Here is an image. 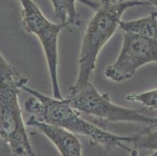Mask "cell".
<instances>
[{
    "instance_id": "obj_1",
    "label": "cell",
    "mask_w": 157,
    "mask_h": 156,
    "mask_svg": "<svg viewBox=\"0 0 157 156\" xmlns=\"http://www.w3.org/2000/svg\"><path fill=\"white\" fill-rule=\"evenodd\" d=\"M22 90L31 96L25 103V110L40 120L63 127L70 132L88 138L92 143L107 150L121 148L133 153V149L125 143H132L133 136H118L87 121L78 112L71 107L66 98L49 97L38 91L25 86Z\"/></svg>"
},
{
    "instance_id": "obj_2",
    "label": "cell",
    "mask_w": 157,
    "mask_h": 156,
    "mask_svg": "<svg viewBox=\"0 0 157 156\" xmlns=\"http://www.w3.org/2000/svg\"><path fill=\"white\" fill-rule=\"evenodd\" d=\"M147 6H151L147 0H118L101 3L85 31L78 56V76L69 90L70 95L77 93L90 83L98 56L119 28L125 12L131 8Z\"/></svg>"
},
{
    "instance_id": "obj_3",
    "label": "cell",
    "mask_w": 157,
    "mask_h": 156,
    "mask_svg": "<svg viewBox=\"0 0 157 156\" xmlns=\"http://www.w3.org/2000/svg\"><path fill=\"white\" fill-rule=\"evenodd\" d=\"M21 7L22 23L27 32L36 36L42 46L49 72L53 97L63 98L58 78L59 38L67 25L48 19L33 0H18Z\"/></svg>"
},
{
    "instance_id": "obj_4",
    "label": "cell",
    "mask_w": 157,
    "mask_h": 156,
    "mask_svg": "<svg viewBox=\"0 0 157 156\" xmlns=\"http://www.w3.org/2000/svg\"><path fill=\"white\" fill-rule=\"evenodd\" d=\"M70 105L81 112L110 122H135L150 125L157 124V117H151L143 113L142 109H132L113 103L109 95L100 93L89 83L77 93L66 98Z\"/></svg>"
},
{
    "instance_id": "obj_5",
    "label": "cell",
    "mask_w": 157,
    "mask_h": 156,
    "mask_svg": "<svg viewBox=\"0 0 157 156\" xmlns=\"http://www.w3.org/2000/svg\"><path fill=\"white\" fill-rule=\"evenodd\" d=\"M157 62V39L126 32L119 55L105 69L104 75L112 81L121 83L132 78L141 67Z\"/></svg>"
},
{
    "instance_id": "obj_6",
    "label": "cell",
    "mask_w": 157,
    "mask_h": 156,
    "mask_svg": "<svg viewBox=\"0 0 157 156\" xmlns=\"http://www.w3.org/2000/svg\"><path fill=\"white\" fill-rule=\"evenodd\" d=\"M20 91L0 86V140L14 156H35L20 107Z\"/></svg>"
},
{
    "instance_id": "obj_7",
    "label": "cell",
    "mask_w": 157,
    "mask_h": 156,
    "mask_svg": "<svg viewBox=\"0 0 157 156\" xmlns=\"http://www.w3.org/2000/svg\"><path fill=\"white\" fill-rule=\"evenodd\" d=\"M29 127H34L47 137L58 150L61 156H80L82 146L75 134L57 125L49 124L31 115L26 122Z\"/></svg>"
},
{
    "instance_id": "obj_8",
    "label": "cell",
    "mask_w": 157,
    "mask_h": 156,
    "mask_svg": "<svg viewBox=\"0 0 157 156\" xmlns=\"http://www.w3.org/2000/svg\"><path fill=\"white\" fill-rule=\"evenodd\" d=\"M50 1L58 23L66 24L67 26L78 23L76 6L77 1L95 11L97 10L101 5V3L92 0H50Z\"/></svg>"
},
{
    "instance_id": "obj_9",
    "label": "cell",
    "mask_w": 157,
    "mask_h": 156,
    "mask_svg": "<svg viewBox=\"0 0 157 156\" xmlns=\"http://www.w3.org/2000/svg\"><path fill=\"white\" fill-rule=\"evenodd\" d=\"M119 28L123 32H132L157 39V12H152L137 19L121 21Z\"/></svg>"
},
{
    "instance_id": "obj_10",
    "label": "cell",
    "mask_w": 157,
    "mask_h": 156,
    "mask_svg": "<svg viewBox=\"0 0 157 156\" xmlns=\"http://www.w3.org/2000/svg\"><path fill=\"white\" fill-rule=\"evenodd\" d=\"M28 80L23 77L0 52V86L22 90Z\"/></svg>"
},
{
    "instance_id": "obj_11",
    "label": "cell",
    "mask_w": 157,
    "mask_h": 156,
    "mask_svg": "<svg viewBox=\"0 0 157 156\" xmlns=\"http://www.w3.org/2000/svg\"><path fill=\"white\" fill-rule=\"evenodd\" d=\"M126 100L132 102H139L147 107L157 109V88L137 94L129 95Z\"/></svg>"
},
{
    "instance_id": "obj_12",
    "label": "cell",
    "mask_w": 157,
    "mask_h": 156,
    "mask_svg": "<svg viewBox=\"0 0 157 156\" xmlns=\"http://www.w3.org/2000/svg\"><path fill=\"white\" fill-rule=\"evenodd\" d=\"M151 5H152L157 8V0H147Z\"/></svg>"
},
{
    "instance_id": "obj_13",
    "label": "cell",
    "mask_w": 157,
    "mask_h": 156,
    "mask_svg": "<svg viewBox=\"0 0 157 156\" xmlns=\"http://www.w3.org/2000/svg\"><path fill=\"white\" fill-rule=\"evenodd\" d=\"M118 1V0H101V2H109V1Z\"/></svg>"
},
{
    "instance_id": "obj_14",
    "label": "cell",
    "mask_w": 157,
    "mask_h": 156,
    "mask_svg": "<svg viewBox=\"0 0 157 156\" xmlns=\"http://www.w3.org/2000/svg\"><path fill=\"white\" fill-rule=\"evenodd\" d=\"M120 1H126V0H120Z\"/></svg>"
}]
</instances>
